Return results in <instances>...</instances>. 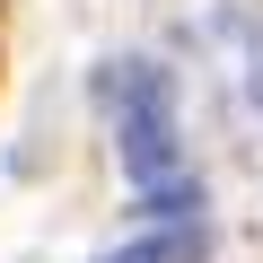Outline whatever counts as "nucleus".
I'll list each match as a JSON object with an SVG mask.
<instances>
[{"mask_svg":"<svg viewBox=\"0 0 263 263\" xmlns=\"http://www.w3.org/2000/svg\"><path fill=\"white\" fill-rule=\"evenodd\" d=\"M97 97L114 114V158L132 184H158L184 167V141H176V70L158 62H105L97 70Z\"/></svg>","mask_w":263,"mask_h":263,"instance_id":"f257e3e1","label":"nucleus"},{"mask_svg":"<svg viewBox=\"0 0 263 263\" xmlns=\"http://www.w3.org/2000/svg\"><path fill=\"white\" fill-rule=\"evenodd\" d=\"M97 263H211V228L202 219H158L149 237H132V246H114Z\"/></svg>","mask_w":263,"mask_h":263,"instance_id":"f03ea898","label":"nucleus"}]
</instances>
